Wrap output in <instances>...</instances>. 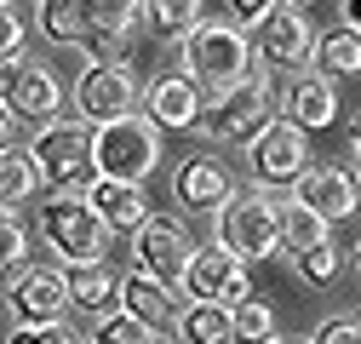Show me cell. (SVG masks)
I'll list each match as a JSON object with an SVG mask.
<instances>
[{"label":"cell","instance_id":"obj_1","mask_svg":"<svg viewBox=\"0 0 361 344\" xmlns=\"http://www.w3.org/2000/svg\"><path fill=\"white\" fill-rule=\"evenodd\" d=\"M184 75L195 86H218V92H230V86H241L252 75V40L235 23H201L184 40Z\"/></svg>","mask_w":361,"mask_h":344},{"label":"cell","instance_id":"obj_2","mask_svg":"<svg viewBox=\"0 0 361 344\" xmlns=\"http://www.w3.org/2000/svg\"><path fill=\"white\" fill-rule=\"evenodd\" d=\"M92 161H98V178L115 184H144L155 161H161V133L144 115H126L109 126H92Z\"/></svg>","mask_w":361,"mask_h":344},{"label":"cell","instance_id":"obj_3","mask_svg":"<svg viewBox=\"0 0 361 344\" xmlns=\"http://www.w3.org/2000/svg\"><path fill=\"white\" fill-rule=\"evenodd\" d=\"M29 155H35V166H40V178H52L58 195H80V190H92V178H98V161H92V126L52 121V126H40V133H35Z\"/></svg>","mask_w":361,"mask_h":344},{"label":"cell","instance_id":"obj_4","mask_svg":"<svg viewBox=\"0 0 361 344\" xmlns=\"http://www.w3.org/2000/svg\"><path fill=\"white\" fill-rule=\"evenodd\" d=\"M40 235L63 258V270L69 264H104V247H109V230L86 207V195H52L40 207Z\"/></svg>","mask_w":361,"mask_h":344},{"label":"cell","instance_id":"obj_5","mask_svg":"<svg viewBox=\"0 0 361 344\" xmlns=\"http://www.w3.org/2000/svg\"><path fill=\"white\" fill-rule=\"evenodd\" d=\"M269 121H276V92H269L264 75H247L241 86L218 92V98L201 109V126H195V133L224 138V144H252Z\"/></svg>","mask_w":361,"mask_h":344},{"label":"cell","instance_id":"obj_6","mask_svg":"<svg viewBox=\"0 0 361 344\" xmlns=\"http://www.w3.org/2000/svg\"><path fill=\"white\" fill-rule=\"evenodd\" d=\"M132 104H138V75H132L126 58H92L75 80V109L92 121V126H109V121H126Z\"/></svg>","mask_w":361,"mask_h":344},{"label":"cell","instance_id":"obj_7","mask_svg":"<svg viewBox=\"0 0 361 344\" xmlns=\"http://www.w3.org/2000/svg\"><path fill=\"white\" fill-rule=\"evenodd\" d=\"M218 247L230 252V258H269L281 247L276 235V201L269 195H230L218 207Z\"/></svg>","mask_w":361,"mask_h":344},{"label":"cell","instance_id":"obj_8","mask_svg":"<svg viewBox=\"0 0 361 344\" xmlns=\"http://www.w3.org/2000/svg\"><path fill=\"white\" fill-rule=\"evenodd\" d=\"M184 293L195 298V305H224V310H235L252 298V276L241 258H230L218 241L212 247H195L190 252V270H184Z\"/></svg>","mask_w":361,"mask_h":344},{"label":"cell","instance_id":"obj_9","mask_svg":"<svg viewBox=\"0 0 361 344\" xmlns=\"http://www.w3.org/2000/svg\"><path fill=\"white\" fill-rule=\"evenodd\" d=\"M0 109L18 115V121H58L63 109V86L52 75V63H12V69H0Z\"/></svg>","mask_w":361,"mask_h":344},{"label":"cell","instance_id":"obj_10","mask_svg":"<svg viewBox=\"0 0 361 344\" xmlns=\"http://www.w3.org/2000/svg\"><path fill=\"white\" fill-rule=\"evenodd\" d=\"M247 166L258 184H298L310 172V138L293 121H269L264 133L247 144Z\"/></svg>","mask_w":361,"mask_h":344},{"label":"cell","instance_id":"obj_11","mask_svg":"<svg viewBox=\"0 0 361 344\" xmlns=\"http://www.w3.org/2000/svg\"><path fill=\"white\" fill-rule=\"evenodd\" d=\"M190 252L195 241L184 235V224H172V219H149L138 235H132V258H138V270L155 276L161 287H184V270H190Z\"/></svg>","mask_w":361,"mask_h":344},{"label":"cell","instance_id":"obj_12","mask_svg":"<svg viewBox=\"0 0 361 344\" xmlns=\"http://www.w3.org/2000/svg\"><path fill=\"white\" fill-rule=\"evenodd\" d=\"M258 52L269 69H310L315 63V29L298 6H276L258 29Z\"/></svg>","mask_w":361,"mask_h":344},{"label":"cell","instance_id":"obj_13","mask_svg":"<svg viewBox=\"0 0 361 344\" xmlns=\"http://www.w3.org/2000/svg\"><path fill=\"white\" fill-rule=\"evenodd\" d=\"M63 310H69V287H63V270H23L18 281H12V316H18V327H52V321H63Z\"/></svg>","mask_w":361,"mask_h":344},{"label":"cell","instance_id":"obj_14","mask_svg":"<svg viewBox=\"0 0 361 344\" xmlns=\"http://www.w3.org/2000/svg\"><path fill=\"white\" fill-rule=\"evenodd\" d=\"M172 195H178V207H190V212H218L224 201L235 195V184H230V172H224V161L184 155L178 172H172Z\"/></svg>","mask_w":361,"mask_h":344},{"label":"cell","instance_id":"obj_15","mask_svg":"<svg viewBox=\"0 0 361 344\" xmlns=\"http://www.w3.org/2000/svg\"><path fill=\"white\" fill-rule=\"evenodd\" d=\"M144 109H149V126L161 133V126H178V133H190V126H201V86L178 69V75H161L149 80V92H144Z\"/></svg>","mask_w":361,"mask_h":344},{"label":"cell","instance_id":"obj_16","mask_svg":"<svg viewBox=\"0 0 361 344\" xmlns=\"http://www.w3.org/2000/svg\"><path fill=\"white\" fill-rule=\"evenodd\" d=\"M293 201L310 207L322 224H338L355 212V184H350V172L344 166H310L304 178L293 184Z\"/></svg>","mask_w":361,"mask_h":344},{"label":"cell","instance_id":"obj_17","mask_svg":"<svg viewBox=\"0 0 361 344\" xmlns=\"http://www.w3.org/2000/svg\"><path fill=\"white\" fill-rule=\"evenodd\" d=\"M86 207L104 219V230H126V235H138L149 224V195L144 184H115V178H92V190H86Z\"/></svg>","mask_w":361,"mask_h":344},{"label":"cell","instance_id":"obj_18","mask_svg":"<svg viewBox=\"0 0 361 344\" xmlns=\"http://www.w3.org/2000/svg\"><path fill=\"white\" fill-rule=\"evenodd\" d=\"M287 121L298 126V133H327V126L338 121V86L327 75H298L287 86Z\"/></svg>","mask_w":361,"mask_h":344},{"label":"cell","instance_id":"obj_19","mask_svg":"<svg viewBox=\"0 0 361 344\" xmlns=\"http://www.w3.org/2000/svg\"><path fill=\"white\" fill-rule=\"evenodd\" d=\"M121 310H126L132 321H144V327H161V321L178 316V293L161 287V281L144 276V270H132V276H121Z\"/></svg>","mask_w":361,"mask_h":344},{"label":"cell","instance_id":"obj_20","mask_svg":"<svg viewBox=\"0 0 361 344\" xmlns=\"http://www.w3.org/2000/svg\"><path fill=\"white\" fill-rule=\"evenodd\" d=\"M63 287H69V305L80 310H109L121 298V276H109V264H69L63 270Z\"/></svg>","mask_w":361,"mask_h":344},{"label":"cell","instance_id":"obj_21","mask_svg":"<svg viewBox=\"0 0 361 344\" xmlns=\"http://www.w3.org/2000/svg\"><path fill=\"white\" fill-rule=\"evenodd\" d=\"M172 321H178V344H235V316L224 305H190Z\"/></svg>","mask_w":361,"mask_h":344},{"label":"cell","instance_id":"obj_22","mask_svg":"<svg viewBox=\"0 0 361 344\" xmlns=\"http://www.w3.org/2000/svg\"><path fill=\"white\" fill-rule=\"evenodd\" d=\"M40 190V166H35V155L29 149H0V212H12L18 201H29Z\"/></svg>","mask_w":361,"mask_h":344},{"label":"cell","instance_id":"obj_23","mask_svg":"<svg viewBox=\"0 0 361 344\" xmlns=\"http://www.w3.org/2000/svg\"><path fill=\"white\" fill-rule=\"evenodd\" d=\"M144 18H149V6H132V0H109V6H92V47L121 52V47H126V35H132V23H144Z\"/></svg>","mask_w":361,"mask_h":344},{"label":"cell","instance_id":"obj_24","mask_svg":"<svg viewBox=\"0 0 361 344\" xmlns=\"http://www.w3.org/2000/svg\"><path fill=\"white\" fill-rule=\"evenodd\" d=\"M40 29H47V40H63V47L92 40V6L86 0H47L40 6Z\"/></svg>","mask_w":361,"mask_h":344},{"label":"cell","instance_id":"obj_25","mask_svg":"<svg viewBox=\"0 0 361 344\" xmlns=\"http://www.w3.org/2000/svg\"><path fill=\"white\" fill-rule=\"evenodd\" d=\"M276 235H281V247H293V252H310V247H322V241H327V224L315 219L310 207H298V201H281V207H276Z\"/></svg>","mask_w":361,"mask_h":344},{"label":"cell","instance_id":"obj_26","mask_svg":"<svg viewBox=\"0 0 361 344\" xmlns=\"http://www.w3.org/2000/svg\"><path fill=\"white\" fill-rule=\"evenodd\" d=\"M315 75H361V35L355 29H333L327 40H315Z\"/></svg>","mask_w":361,"mask_h":344},{"label":"cell","instance_id":"obj_27","mask_svg":"<svg viewBox=\"0 0 361 344\" xmlns=\"http://www.w3.org/2000/svg\"><path fill=\"white\" fill-rule=\"evenodd\" d=\"M149 23H155V35H166V40H190L207 18H201L195 0H155V6H149Z\"/></svg>","mask_w":361,"mask_h":344},{"label":"cell","instance_id":"obj_28","mask_svg":"<svg viewBox=\"0 0 361 344\" xmlns=\"http://www.w3.org/2000/svg\"><path fill=\"white\" fill-rule=\"evenodd\" d=\"M230 316H235V344H269L276 338V310H269L264 298H247Z\"/></svg>","mask_w":361,"mask_h":344},{"label":"cell","instance_id":"obj_29","mask_svg":"<svg viewBox=\"0 0 361 344\" xmlns=\"http://www.w3.org/2000/svg\"><path fill=\"white\" fill-rule=\"evenodd\" d=\"M23 258H29V230L12 219V212H0V281H18L23 276Z\"/></svg>","mask_w":361,"mask_h":344},{"label":"cell","instance_id":"obj_30","mask_svg":"<svg viewBox=\"0 0 361 344\" xmlns=\"http://www.w3.org/2000/svg\"><path fill=\"white\" fill-rule=\"evenodd\" d=\"M92 344H155V327L132 321L126 310H109V316H98V333H92Z\"/></svg>","mask_w":361,"mask_h":344},{"label":"cell","instance_id":"obj_31","mask_svg":"<svg viewBox=\"0 0 361 344\" xmlns=\"http://www.w3.org/2000/svg\"><path fill=\"white\" fill-rule=\"evenodd\" d=\"M298 276H304L310 287H327V281L338 276V247H333V241H322V247L298 252Z\"/></svg>","mask_w":361,"mask_h":344},{"label":"cell","instance_id":"obj_32","mask_svg":"<svg viewBox=\"0 0 361 344\" xmlns=\"http://www.w3.org/2000/svg\"><path fill=\"white\" fill-rule=\"evenodd\" d=\"M12 63H23V18L0 0V69H12Z\"/></svg>","mask_w":361,"mask_h":344},{"label":"cell","instance_id":"obj_33","mask_svg":"<svg viewBox=\"0 0 361 344\" xmlns=\"http://www.w3.org/2000/svg\"><path fill=\"white\" fill-rule=\"evenodd\" d=\"M304 344H361V316H355V310H350V316H327Z\"/></svg>","mask_w":361,"mask_h":344},{"label":"cell","instance_id":"obj_34","mask_svg":"<svg viewBox=\"0 0 361 344\" xmlns=\"http://www.w3.org/2000/svg\"><path fill=\"white\" fill-rule=\"evenodd\" d=\"M6 344H80L69 321H52V327H12Z\"/></svg>","mask_w":361,"mask_h":344},{"label":"cell","instance_id":"obj_35","mask_svg":"<svg viewBox=\"0 0 361 344\" xmlns=\"http://www.w3.org/2000/svg\"><path fill=\"white\" fill-rule=\"evenodd\" d=\"M269 12H276V6H264V0H235V6H230V23H235V29H247V23H258V29H264V18H269Z\"/></svg>","mask_w":361,"mask_h":344},{"label":"cell","instance_id":"obj_36","mask_svg":"<svg viewBox=\"0 0 361 344\" xmlns=\"http://www.w3.org/2000/svg\"><path fill=\"white\" fill-rule=\"evenodd\" d=\"M344 23H350V29L361 35V0H350V6H344Z\"/></svg>","mask_w":361,"mask_h":344},{"label":"cell","instance_id":"obj_37","mask_svg":"<svg viewBox=\"0 0 361 344\" xmlns=\"http://www.w3.org/2000/svg\"><path fill=\"white\" fill-rule=\"evenodd\" d=\"M350 149H355V161H361V109H355V121H350Z\"/></svg>","mask_w":361,"mask_h":344},{"label":"cell","instance_id":"obj_38","mask_svg":"<svg viewBox=\"0 0 361 344\" xmlns=\"http://www.w3.org/2000/svg\"><path fill=\"white\" fill-rule=\"evenodd\" d=\"M0 149H12V121H6V109H0Z\"/></svg>","mask_w":361,"mask_h":344},{"label":"cell","instance_id":"obj_39","mask_svg":"<svg viewBox=\"0 0 361 344\" xmlns=\"http://www.w3.org/2000/svg\"><path fill=\"white\" fill-rule=\"evenodd\" d=\"M350 184H355V207H361V166H355V172H350Z\"/></svg>","mask_w":361,"mask_h":344},{"label":"cell","instance_id":"obj_40","mask_svg":"<svg viewBox=\"0 0 361 344\" xmlns=\"http://www.w3.org/2000/svg\"><path fill=\"white\" fill-rule=\"evenodd\" d=\"M355 276H361V241H355Z\"/></svg>","mask_w":361,"mask_h":344},{"label":"cell","instance_id":"obj_41","mask_svg":"<svg viewBox=\"0 0 361 344\" xmlns=\"http://www.w3.org/2000/svg\"><path fill=\"white\" fill-rule=\"evenodd\" d=\"M269 344H298V338H269Z\"/></svg>","mask_w":361,"mask_h":344},{"label":"cell","instance_id":"obj_42","mask_svg":"<svg viewBox=\"0 0 361 344\" xmlns=\"http://www.w3.org/2000/svg\"><path fill=\"white\" fill-rule=\"evenodd\" d=\"M155 344H161V338H155Z\"/></svg>","mask_w":361,"mask_h":344}]
</instances>
